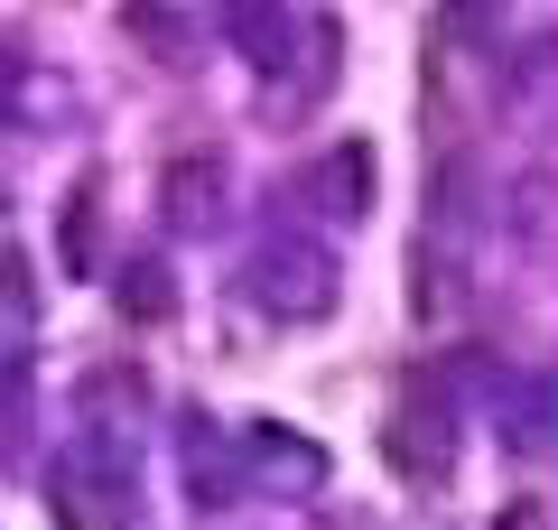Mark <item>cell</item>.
Returning a JSON list of instances; mask_svg holds the SVG:
<instances>
[{
	"mask_svg": "<svg viewBox=\"0 0 558 530\" xmlns=\"http://www.w3.org/2000/svg\"><path fill=\"white\" fill-rule=\"evenodd\" d=\"M502 382H512V363H502L494 345H457V353L438 363V382H428V392H438V400H494Z\"/></svg>",
	"mask_w": 558,
	"mask_h": 530,
	"instance_id": "5bb4252c",
	"label": "cell"
},
{
	"mask_svg": "<svg viewBox=\"0 0 558 530\" xmlns=\"http://www.w3.org/2000/svg\"><path fill=\"white\" fill-rule=\"evenodd\" d=\"M233 466H242V484H270L279 503H307V493L326 484V447L299 437V429H279V419H252V429L233 437Z\"/></svg>",
	"mask_w": 558,
	"mask_h": 530,
	"instance_id": "277c9868",
	"label": "cell"
},
{
	"mask_svg": "<svg viewBox=\"0 0 558 530\" xmlns=\"http://www.w3.org/2000/svg\"><path fill=\"white\" fill-rule=\"evenodd\" d=\"M336 289H344V270L317 233H260L252 261H242V298L260 316H279V326H317L336 308Z\"/></svg>",
	"mask_w": 558,
	"mask_h": 530,
	"instance_id": "7a4b0ae2",
	"label": "cell"
},
{
	"mask_svg": "<svg viewBox=\"0 0 558 530\" xmlns=\"http://www.w3.org/2000/svg\"><path fill=\"white\" fill-rule=\"evenodd\" d=\"M57 270L65 279H94L102 270V177H75V196L57 215Z\"/></svg>",
	"mask_w": 558,
	"mask_h": 530,
	"instance_id": "ba28073f",
	"label": "cell"
},
{
	"mask_svg": "<svg viewBox=\"0 0 558 530\" xmlns=\"http://www.w3.org/2000/svg\"><path fill=\"white\" fill-rule=\"evenodd\" d=\"M381 456H391L400 484H447L457 474V400H400L391 429H381Z\"/></svg>",
	"mask_w": 558,
	"mask_h": 530,
	"instance_id": "3957f363",
	"label": "cell"
},
{
	"mask_svg": "<svg viewBox=\"0 0 558 530\" xmlns=\"http://www.w3.org/2000/svg\"><path fill=\"white\" fill-rule=\"evenodd\" d=\"M494 400H512V419L494 410V419H502V447H512V456H549V382H539V373H512Z\"/></svg>",
	"mask_w": 558,
	"mask_h": 530,
	"instance_id": "7c38bea8",
	"label": "cell"
},
{
	"mask_svg": "<svg viewBox=\"0 0 558 530\" xmlns=\"http://www.w3.org/2000/svg\"><path fill=\"white\" fill-rule=\"evenodd\" d=\"M531 521H539V511H531V503H521V511H512V521H494V530H531Z\"/></svg>",
	"mask_w": 558,
	"mask_h": 530,
	"instance_id": "ac0fdd59",
	"label": "cell"
},
{
	"mask_svg": "<svg viewBox=\"0 0 558 530\" xmlns=\"http://www.w3.org/2000/svg\"><path fill=\"white\" fill-rule=\"evenodd\" d=\"M178 466H186V493H196V511H233L242 466H233V447L215 437V419H186V447H178Z\"/></svg>",
	"mask_w": 558,
	"mask_h": 530,
	"instance_id": "52a82bcc",
	"label": "cell"
},
{
	"mask_svg": "<svg viewBox=\"0 0 558 530\" xmlns=\"http://www.w3.org/2000/svg\"><path fill=\"white\" fill-rule=\"evenodd\" d=\"M20 308H28V289H20V279H0V326H10Z\"/></svg>",
	"mask_w": 558,
	"mask_h": 530,
	"instance_id": "e0dca14e",
	"label": "cell"
},
{
	"mask_svg": "<svg viewBox=\"0 0 558 530\" xmlns=\"http://www.w3.org/2000/svg\"><path fill=\"white\" fill-rule=\"evenodd\" d=\"M438 224H447V233L475 224V158H447V177H438Z\"/></svg>",
	"mask_w": 558,
	"mask_h": 530,
	"instance_id": "2e32d148",
	"label": "cell"
},
{
	"mask_svg": "<svg viewBox=\"0 0 558 530\" xmlns=\"http://www.w3.org/2000/svg\"><path fill=\"white\" fill-rule=\"evenodd\" d=\"M159 205H168V224H178V233L215 224V215H223V158H215V149H205V158H178V168L159 177Z\"/></svg>",
	"mask_w": 558,
	"mask_h": 530,
	"instance_id": "9c48e42d",
	"label": "cell"
},
{
	"mask_svg": "<svg viewBox=\"0 0 558 530\" xmlns=\"http://www.w3.org/2000/svg\"><path fill=\"white\" fill-rule=\"evenodd\" d=\"M223 47H233L252 75H289V57H299L289 0H223Z\"/></svg>",
	"mask_w": 558,
	"mask_h": 530,
	"instance_id": "8992f818",
	"label": "cell"
},
{
	"mask_svg": "<svg viewBox=\"0 0 558 530\" xmlns=\"http://www.w3.org/2000/svg\"><path fill=\"white\" fill-rule=\"evenodd\" d=\"M512 0H438V38L447 47H502Z\"/></svg>",
	"mask_w": 558,
	"mask_h": 530,
	"instance_id": "9a60e30c",
	"label": "cell"
},
{
	"mask_svg": "<svg viewBox=\"0 0 558 530\" xmlns=\"http://www.w3.org/2000/svg\"><path fill=\"white\" fill-rule=\"evenodd\" d=\"M28 429H38V363L28 353H0V466L28 456Z\"/></svg>",
	"mask_w": 558,
	"mask_h": 530,
	"instance_id": "8fae6325",
	"label": "cell"
},
{
	"mask_svg": "<svg viewBox=\"0 0 558 530\" xmlns=\"http://www.w3.org/2000/svg\"><path fill=\"white\" fill-rule=\"evenodd\" d=\"M373 196H381L373 140H336V149H317V158H307V177H299V205H317L326 224H363V215H373Z\"/></svg>",
	"mask_w": 558,
	"mask_h": 530,
	"instance_id": "5b68a950",
	"label": "cell"
},
{
	"mask_svg": "<svg viewBox=\"0 0 558 530\" xmlns=\"http://www.w3.org/2000/svg\"><path fill=\"white\" fill-rule=\"evenodd\" d=\"M112 298H121V316H140V326H168V316H178V270H168V261H121Z\"/></svg>",
	"mask_w": 558,
	"mask_h": 530,
	"instance_id": "4fadbf2b",
	"label": "cell"
},
{
	"mask_svg": "<svg viewBox=\"0 0 558 530\" xmlns=\"http://www.w3.org/2000/svg\"><path fill=\"white\" fill-rule=\"evenodd\" d=\"M121 38H131L149 65H186L196 57V28H186V10H168V0H131V10H121Z\"/></svg>",
	"mask_w": 558,
	"mask_h": 530,
	"instance_id": "30bf717a",
	"label": "cell"
},
{
	"mask_svg": "<svg viewBox=\"0 0 558 530\" xmlns=\"http://www.w3.org/2000/svg\"><path fill=\"white\" fill-rule=\"evenodd\" d=\"M47 511L57 530H131L140 521V447L102 419H84L47 466Z\"/></svg>",
	"mask_w": 558,
	"mask_h": 530,
	"instance_id": "6da1fadb",
	"label": "cell"
}]
</instances>
